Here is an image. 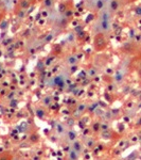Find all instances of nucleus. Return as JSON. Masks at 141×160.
Returning <instances> with one entry per match:
<instances>
[{
	"label": "nucleus",
	"instance_id": "423d86ee",
	"mask_svg": "<svg viewBox=\"0 0 141 160\" xmlns=\"http://www.w3.org/2000/svg\"><path fill=\"white\" fill-rule=\"evenodd\" d=\"M43 6L46 8H51L53 6V0H43Z\"/></svg>",
	"mask_w": 141,
	"mask_h": 160
},
{
	"label": "nucleus",
	"instance_id": "9d476101",
	"mask_svg": "<svg viewBox=\"0 0 141 160\" xmlns=\"http://www.w3.org/2000/svg\"><path fill=\"white\" fill-rule=\"evenodd\" d=\"M87 146H88V148H92V146H93V141H88Z\"/></svg>",
	"mask_w": 141,
	"mask_h": 160
},
{
	"label": "nucleus",
	"instance_id": "6e6552de",
	"mask_svg": "<svg viewBox=\"0 0 141 160\" xmlns=\"http://www.w3.org/2000/svg\"><path fill=\"white\" fill-rule=\"evenodd\" d=\"M69 139H70V140H73V139H75V133L72 132V131H70V132H69Z\"/></svg>",
	"mask_w": 141,
	"mask_h": 160
},
{
	"label": "nucleus",
	"instance_id": "9b49d317",
	"mask_svg": "<svg viewBox=\"0 0 141 160\" xmlns=\"http://www.w3.org/2000/svg\"><path fill=\"white\" fill-rule=\"evenodd\" d=\"M98 127H100V125H94V130H98Z\"/></svg>",
	"mask_w": 141,
	"mask_h": 160
},
{
	"label": "nucleus",
	"instance_id": "f03ea898",
	"mask_svg": "<svg viewBox=\"0 0 141 160\" xmlns=\"http://www.w3.org/2000/svg\"><path fill=\"white\" fill-rule=\"evenodd\" d=\"M86 7L90 8V10H94V11H100L103 9L104 1L103 0H87Z\"/></svg>",
	"mask_w": 141,
	"mask_h": 160
},
{
	"label": "nucleus",
	"instance_id": "f257e3e1",
	"mask_svg": "<svg viewBox=\"0 0 141 160\" xmlns=\"http://www.w3.org/2000/svg\"><path fill=\"white\" fill-rule=\"evenodd\" d=\"M93 44H94V48L97 50H102L106 47V41H105V38L102 33H98L94 38V41H93Z\"/></svg>",
	"mask_w": 141,
	"mask_h": 160
},
{
	"label": "nucleus",
	"instance_id": "ddd939ff",
	"mask_svg": "<svg viewBox=\"0 0 141 160\" xmlns=\"http://www.w3.org/2000/svg\"><path fill=\"white\" fill-rule=\"evenodd\" d=\"M103 1H104V2H109L111 0H103Z\"/></svg>",
	"mask_w": 141,
	"mask_h": 160
},
{
	"label": "nucleus",
	"instance_id": "f8f14e48",
	"mask_svg": "<svg viewBox=\"0 0 141 160\" xmlns=\"http://www.w3.org/2000/svg\"><path fill=\"white\" fill-rule=\"evenodd\" d=\"M40 0H33V3H36V2H39Z\"/></svg>",
	"mask_w": 141,
	"mask_h": 160
},
{
	"label": "nucleus",
	"instance_id": "0eeeda50",
	"mask_svg": "<svg viewBox=\"0 0 141 160\" xmlns=\"http://www.w3.org/2000/svg\"><path fill=\"white\" fill-rule=\"evenodd\" d=\"M30 139H31V141H32V142H37L38 140H39V137H38L36 133H34L33 136H31Z\"/></svg>",
	"mask_w": 141,
	"mask_h": 160
},
{
	"label": "nucleus",
	"instance_id": "39448f33",
	"mask_svg": "<svg viewBox=\"0 0 141 160\" xmlns=\"http://www.w3.org/2000/svg\"><path fill=\"white\" fill-rule=\"evenodd\" d=\"M30 0H20V3H19V6H20V9L21 10H25V9H28L30 6Z\"/></svg>",
	"mask_w": 141,
	"mask_h": 160
},
{
	"label": "nucleus",
	"instance_id": "7ed1b4c3",
	"mask_svg": "<svg viewBox=\"0 0 141 160\" xmlns=\"http://www.w3.org/2000/svg\"><path fill=\"white\" fill-rule=\"evenodd\" d=\"M111 11H107V10H105V11L102 12L101 20H111Z\"/></svg>",
	"mask_w": 141,
	"mask_h": 160
},
{
	"label": "nucleus",
	"instance_id": "1a4fd4ad",
	"mask_svg": "<svg viewBox=\"0 0 141 160\" xmlns=\"http://www.w3.org/2000/svg\"><path fill=\"white\" fill-rule=\"evenodd\" d=\"M69 63H75L76 62V59L75 58H72V57H71V58H69Z\"/></svg>",
	"mask_w": 141,
	"mask_h": 160
},
{
	"label": "nucleus",
	"instance_id": "20e7f679",
	"mask_svg": "<svg viewBox=\"0 0 141 160\" xmlns=\"http://www.w3.org/2000/svg\"><path fill=\"white\" fill-rule=\"evenodd\" d=\"M109 6H111V11H117L119 9V0H111L109 1Z\"/></svg>",
	"mask_w": 141,
	"mask_h": 160
}]
</instances>
